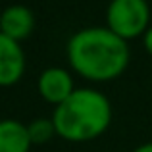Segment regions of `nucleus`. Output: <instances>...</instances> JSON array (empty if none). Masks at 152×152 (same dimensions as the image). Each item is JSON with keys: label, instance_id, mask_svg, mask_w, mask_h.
<instances>
[{"label": "nucleus", "instance_id": "nucleus-9", "mask_svg": "<svg viewBox=\"0 0 152 152\" xmlns=\"http://www.w3.org/2000/svg\"><path fill=\"white\" fill-rule=\"evenodd\" d=\"M142 42H145L146 52L152 56V27H148V31L145 33V37H142Z\"/></svg>", "mask_w": 152, "mask_h": 152}, {"label": "nucleus", "instance_id": "nucleus-4", "mask_svg": "<svg viewBox=\"0 0 152 152\" xmlns=\"http://www.w3.org/2000/svg\"><path fill=\"white\" fill-rule=\"evenodd\" d=\"M39 94L42 96V100L60 106L64 100L71 96V93L75 91L73 77L69 75V71H66L64 67H48L39 75Z\"/></svg>", "mask_w": 152, "mask_h": 152}, {"label": "nucleus", "instance_id": "nucleus-1", "mask_svg": "<svg viewBox=\"0 0 152 152\" xmlns=\"http://www.w3.org/2000/svg\"><path fill=\"white\" fill-rule=\"evenodd\" d=\"M67 62L89 81H112L125 71L129 64L127 41L108 27H87L67 41Z\"/></svg>", "mask_w": 152, "mask_h": 152}, {"label": "nucleus", "instance_id": "nucleus-5", "mask_svg": "<svg viewBox=\"0 0 152 152\" xmlns=\"http://www.w3.org/2000/svg\"><path fill=\"white\" fill-rule=\"evenodd\" d=\"M25 71V54L18 41L0 33V87H10Z\"/></svg>", "mask_w": 152, "mask_h": 152}, {"label": "nucleus", "instance_id": "nucleus-7", "mask_svg": "<svg viewBox=\"0 0 152 152\" xmlns=\"http://www.w3.org/2000/svg\"><path fill=\"white\" fill-rule=\"evenodd\" d=\"M31 145L27 125L15 119L0 121V152H29Z\"/></svg>", "mask_w": 152, "mask_h": 152}, {"label": "nucleus", "instance_id": "nucleus-8", "mask_svg": "<svg viewBox=\"0 0 152 152\" xmlns=\"http://www.w3.org/2000/svg\"><path fill=\"white\" fill-rule=\"evenodd\" d=\"M27 131H29V137H31V142H33V145H45V142H48L56 135L52 119H46V118L33 119V121L27 125Z\"/></svg>", "mask_w": 152, "mask_h": 152}, {"label": "nucleus", "instance_id": "nucleus-2", "mask_svg": "<svg viewBox=\"0 0 152 152\" xmlns=\"http://www.w3.org/2000/svg\"><path fill=\"white\" fill-rule=\"evenodd\" d=\"M56 135L71 142H85L100 137L112 121V104L96 89H75L52 114Z\"/></svg>", "mask_w": 152, "mask_h": 152}, {"label": "nucleus", "instance_id": "nucleus-3", "mask_svg": "<svg viewBox=\"0 0 152 152\" xmlns=\"http://www.w3.org/2000/svg\"><path fill=\"white\" fill-rule=\"evenodd\" d=\"M150 8L146 0H112L106 8V27L129 41L148 31Z\"/></svg>", "mask_w": 152, "mask_h": 152}, {"label": "nucleus", "instance_id": "nucleus-6", "mask_svg": "<svg viewBox=\"0 0 152 152\" xmlns=\"http://www.w3.org/2000/svg\"><path fill=\"white\" fill-rule=\"evenodd\" d=\"M35 29V15L27 6L14 4L0 14V33L14 41L27 39Z\"/></svg>", "mask_w": 152, "mask_h": 152}, {"label": "nucleus", "instance_id": "nucleus-10", "mask_svg": "<svg viewBox=\"0 0 152 152\" xmlns=\"http://www.w3.org/2000/svg\"><path fill=\"white\" fill-rule=\"evenodd\" d=\"M133 152H152V142H146V145H141L137 146Z\"/></svg>", "mask_w": 152, "mask_h": 152}]
</instances>
